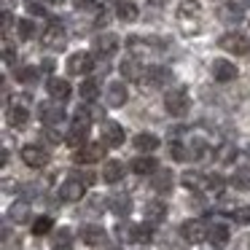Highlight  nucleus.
I'll list each match as a JSON object with an SVG mask.
<instances>
[{"instance_id":"37998d69","label":"nucleus","mask_w":250,"mask_h":250,"mask_svg":"<svg viewBox=\"0 0 250 250\" xmlns=\"http://www.w3.org/2000/svg\"><path fill=\"white\" fill-rule=\"evenodd\" d=\"M234 218H237L239 223H250V205H242L234 210Z\"/></svg>"},{"instance_id":"f257e3e1","label":"nucleus","mask_w":250,"mask_h":250,"mask_svg":"<svg viewBox=\"0 0 250 250\" xmlns=\"http://www.w3.org/2000/svg\"><path fill=\"white\" fill-rule=\"evenodd\" d=\"M92 121H94V116L89 113L86 108L76 110V116H73V126H70V132H67V146H70V148L86 146L89 129H92Z\"/></svg>"},{"instance_id":"c03bdc74","label":"nucleus","mask_w":250,"mask_h":250,"mask_svg":"<svg viewBox=\"0 0 250 250\" xmlns=\"http://www.w3.org/2000/svg\"><path fill=\"white\" fill-rule=\"evenodd\" d=\"M27 11L33 14V17H46V8H43V6H38L35 0H27Z\"/></svg>"},{"instance_id":"2eb2a0df","label":"nucleus","mask_w":250,"mask_h":250,"mask_svg":"<svg viewBox=\"0 0 250 250\" xmlns=\"http://www.w3.org/2000/svg\"><path fill=\"white\" fill-rule=\"evenodd\" d=\"M119 46H121V41H119V35H113V33H100L97 38H94V51H97L100 57H113L116 51H119Z\"/></svg>"},{"instance_id":"4468645a","label":"nucleus","mask_w":250,"mask_h":250,"mask_svg":"<svg viewBox=\"0 0 250 250\" xmlns=\"http://www.w3.org/2000/svg\"><path fill=\"white\" fill-rule=\"evenodd\" d=\"M237 76H239L237 65H231L229 60H215L212 62V78H215L218 83H231V81H237Z\"/></svg>"},{"instance_id":"a878e982","label":"nucleus","mask_w":250,"mask_h":250,"mask_svg":"<svg viewBox=\"0 0 250 250\" xmlns=\"http://www.w3.org/2000/svg\"><path fill=\"white\" fill-rule=\"evenodd\" d=\"M73 242H76L73 229H67V226L57 229V234H54V250H73Z\"/></svg>"},{"instance_id":"8fccbe9b","label":"nucleus","mask_w":250,"mask_h":250,"mask_svg":"<svg viewBox=\"0 0 250 250\" xmlns=\"http://www.w3.org/2000/svg\"><path fill=\"white\" fill-rule=\"evenodd\" d=\"M151 3H167V0H151Z\"/></svg>"},{"instance_id":"412c9836","label":"nucleus","mask_w":250,"mask_h":250,"mask_svg":"<svg viewBox=\"0 0 250 250\" xmlns=\"http://www.w3.org/2000/svg\"><path fill=\"white\" fill-rule=\"evenodd\" d=\"M108 205H110V212H113L116 218H129V212H132V199L126 194H113L108 199Z\"/></svg>"},{"instance_id":"423d86ee","label":"nucleus","mask_w":250,"mask_h":250,"mask_svg":"<svg viewBox=\"0 0 250 250\" xmlns=\"http://www.w3.org/2000/svg\"><path fill=\"white\" fill-rule=\"evenodd\" d=\"M180 237L186 239V242L191 245H202L205 239H210V226H207L205 221H186L183 226H180Z\"/></svg>"},{"instance_id":"b1692460","label":"nucleus","mask_w":250,"mask_h":250,"mask_svg":"<svg viewBox=\"0 0 250 250\" xmlns=\"http://www.w3.org/2000/svg\"><path fill=\"white\" fill-rule=\"evenodd\" d=\"M159 146H162V143H159V137L151 135V132H140V135H135V148L140 153H153Z\"/></svg>"},{"instance_id":"f03ea898","label":"nucleus","mask_w":250,"mask_h":250,"mask_svg":"<svg viewBox=\"0 0 250 250\" xmlns=\"http://www.w3.org/2000/svg\"><path fill=\"white\" fill-rule=\"evenodd\" d=\"M199 17H202V6H199V0H183L178 8V19L180 24H183V30L188 35L199 33Z\"/></svg>"},{"instance_id":"09e8293b","label":"nucleus","mask_w":250,"mask_h":250,"mask_svg":"<svg viewBox=\"0 0 250 250\" xmlns=\"http://www.w3.org/2000/svg\"><path fill=\"white\" fill-rule=\"evenodd\" d=\"M43 3H49V6H62L65 0H43Z\"/></svg>"},{"instance_id":"a19ab883","label":"nucleus","mask_w":250,"mask_h":250,"mask_svg":"<svg viewBox=\"0 0 250 250\" xmlns=\"http://www.w3.org/2000/svg\"><path fill=\"white\" fill-rule=\"evenodd\" d=\"M17 30H19V38L22 41H30L35 35V24H33V19H22V22L17 24Z\"/></svg>"},{"instance_id":"1a4fd4ad","label":"nucleus","mask_w":250,"mask_h":250,"mask_svg":"<svg viewBox=\"0 0 250 250\" xmlns=\"http://www.w3.org/2000/svg\"><path fill=\"white\" fill-rule=\"evenodd\" d=\"M143 81L153 89H162V86H167V83H172V70L164 67V65H151V67L143 70Z\"/></svg>"},{"instance_id":"dca6fc26","label":"nucleus","mask_w":250,"mask_h":250,"mask_svg":"<svg viewBox=\"0 0 250 250\" xmlns=\"http://www.w3.org/2000/svg\"><path fill=\"white\" fill-rule=\"evenodd\" d=\"M126 140L124 129H121V124H116V121H105L103 124V143L108 148H121Z\"/></svg>"},{"instance_id":"72a5a7b5","label":"nucleus","mask_w":250,"mask_h":250,"mask_svg":"<svg viewBox=\"0 0 250 250\" xmlns=\"http://www.w3.org/2000/svg\"><path fill=\"white\" fill-rule=\"evenodd\" d=\"M121 76L129 78V81H143V67L135 60H124L121 62Z\"/></svg>"},{"instance_id":"2f4dec72","label":"nucleus","mask_w":250,"mask_h":250,"mask_svg":"<svg viewBox=\"0 0 250 250\" xmlns=\"http://www.w3.org/2000/svg\"><path fill=\"white\" fill-rule=\"evenodd\" d=\"M78 94H81L86 103H94V100L100 97V81L97 78H86V81L78 86Z\"/></svg>"},{"instance_id":"c85d7f7f","label":"nucleus","mask_w":250,"mask_h":250,"mask_svg":"<svg viewBox=\"0 0 250 250\" xmlns=\"http://www.w3.org/2000/svg\"><path fill=\"white\" fill-rule=\"evenodd\" d=\"M146 221H151V223H159V221H164V218H167V205H164V202H148L146 205Z\"/></svg>"},{"instance_id":"5701e85b","label":"nucleus","mask_w":250,"mask_h":250,"mask_svg":"<svg viewBox=\"0 0 250 250\" xmlns=\"http://www.w3.org/2000/svg\"><path fill=\"white\" fill-rule=\"evenodd\" d=\"M180 183H183L188 191L199 194V191H207V175H202V172H183Z\"/></svg>"},{"instance_id":"0eeeda50","label":"nucleus","mask_w":250,"mask_h":250,"mask_svg":"<svg viewBox=\"0 0 250 250\" xmlns=\"http://www.w3.org/2000/svg\"><path fill=\"white\" fill-rule=\"evenodd\" d=\"M86 178H78V175H70L65 183L60 186V199L62 202H81L83 194H86Z\"/></svg>"},{"instance_id":"9b49d317","label":"nucleus","mask_w":250,"mask_h":250,"mask_svg":"<svg viewBox=\"0 0 250 250\" xmlns=\"http://www.w3.org/2000/svg\"><path fill=\"white\" fill-rule=\"evenodd\" d=\"M126 100H129L126 83L124 81H110L108 89H105V103H108V108H121V105H126Z\"/></svg>"},{"instance_id":"a18cd8bd","label":"nucleus","mask_w":250,"mask_h":250,"mask_svg":"<svg viewBox=\"0 0 250 250\" xmlns=\"http://www.w3.org/2000/svg\"><path fill=\"white\" fill-rule=\"evenodd\" d=\"M234 250H250V234H242V237L234 242Z\"/></svg>"},{"instance_id":"4c0bfd02","label":"nucleus","mask_w":250,"mask_h":250,"mask_svg":"<svg viewBox=\"0 0 250 250\" xmlns=\"http://www.w3.org/2000/svg\"><path fill=\"white\" fill-rule=\"evenodd\" d=\"M169 153H172L175 162H186V159H188V146L175 140V143H169Z\"/></svg>"},{"instance_id":"79ce46f5","label":"nucleus","mask_w":250,"mask_h":250,"mask_svg":"<svg viewBox=\"0 0 250 250\" xmlns=\"http://www.w3.org/2000/svg\"><path fill=\"white\" fill-rule=\"evenodd\" d=\"M234 156H237V148H234V146H229V143H226V146H221V151H218L215 153V159H218V162H231V159Z\"/></svg>"},{"instance_id":"f704fd0d","label":"nucleus","mask_w":250,"mask_h":250,"mask_svg":"<svg viewBox=\"0 0 250 250\" xmlns=\"http://www.w3.org/2000/svg\"><path fill=\"white\" fill-rule=\"evenodd\" d=\"M51 229H54V221H51L49 215H41V218H35L33 221V229L30 231L35 234V237H43V234H49Z\"/></svg>"},{"instance_id":"6ab92c4d","label":"nucleus","mask_w":250,"mask_h":250,"mask_svg":"<svg viewBox=\"0 0 250 250\" xmlns=\"http://www.w3.org/2000/svg\"><path fill=\"white\" fill-rule=\"evenodd\" d=\"M24 97H19V103H14L11 108H8V124L11 126H24L30 121V108L27 103H22Z\"/></svg>"},{"instance_id":"c9c22d12","label":"nucleus","mask_w":250,"mask_h":250,"mask_svg":"<svg viewBox=\"0 0 250 250\" xmlns=\"http://www.w3.org/2000/svg\"><path fill=\"white\" fill-rule=\"evenodd\" d=\"M231 186H234V188H239V191H248L250 188V169L248 167L237 169L234 178H231Z\"/></svg>"},{"instance_id":"6e6552de","label":"nucleus","mask_w":250,"mask_h":250,"mask_svg":"<svg viewBox=\"0 0 250 250\" xmlns=\"http://www.w3.org/2000/svg\"><path fill=\"white\" fill-rule=\"evenodd\" d=\"M94 70V57L89 51H78V54L67 57V73L70 76H89Z\"/></svg>"},{"instance_id":"49530a36","label":"nucleus","mask_w":250,"mask_h":250,"mask_svg":"<svg viewBox=\"0 0 250 250\" xmlns=\"http://www.w3.org/2000/svg\"><path fill=\"white\" fill-rule=\"evenodd\" d=\"M43 137H49L51 143H62V135L54 129V126H46V132H43Z\"/></svg>"},{"instance_id":"3c124183","label":"nucleus","mask_w":250,"mask_h":250,"mask_svg":"<svg viewBox=\"0 0 250 250\" xmlns=\"http://www.w3.org/2000/svg\"><path fill=\"white\" fill-rule=\"evenodd\" d=\"M245 6H250V0H245Z\"/></svg>"},{"instance_id":"7c9ffc66","label":"nucleus","mask_w":250,"mask_h":250,"mask_svg":"<svg viewBox=\"0 0 250 250\" xmlns=\"http://www.w3.org/2000/svg\"><path fill=\"white\" fill-rule=\"evenodd\" d=\"M8 221H14V223H27V221H30V205H27V202H14L11 210H8Z\"/></svg>"},{"instance_id":"20e7f679","label":"nucleus","mask_w":250,"mask_h":250,"mask_svg":"<svg viewBox=\"0 0 250 250\" xmlns=\"http://www.w3.org/2000/svg\"><path fill=\"white\" fill-rule=\"evenodd\" d=\"M218 46H221L223 51H229V54H234V57L250 54V38L245 33H226V35H221Z\"/></svg>"},{"instance_id":"de8ad7c7","label":"nucleus","mask_w":250,"mask_h":250,"mask_svg":"<svg viewBox=\"0 0 250 250\" xmlns=\"http://www.w3.org/2000/svg\"><path fill=\"white\" fill-rule=\"evenodd\" d=\"M14 57H17V54L11 51V46H8V41H3V60H6V65H11V62H14Z\"/></svg>"},{"instance_id":"aec40b11","label":"nucleus","mask_w":250,"mask_h":250,"mask_svg":"<svg viewBox=\"0 0 250 250\" xmlns=\"http://www.w3.org/2000/svg\"><path fill=\"white\" fill-rule=\"evenodd\" d=\"M129 169L135 175H156V169H159V162L153 156H137V159H132L129 162Z\"/></svg>"},{"instance_id":"c756f323","label":"nucleus","mask_w":250,"mask_h":250,"mask_svg":"<svg viewBox=\"0 0 250 250\" xmlns=\"http://www.w3.org/2000/svg\"><path fill=\"white\" fill-rule=\"evenodd\" d=\"M153 191H159V194H169L172 191V169H156Z\"/></svg>"},{"instance_id":"9d476101","label":"nucleus","mask_w":250,"mask_h":250,"mask_svg":"<svg viewBox=\"0 0 250 250\" xmlns=\"http://www.w3.org/2000/svg\"><path fill=\"white\" fill-rule=\"evenodd\" d=\"M105 148L103 143H86V146L76 148V162L78 164H100V159L105 156Z\"/></svg>"},{"instance_id":"e433bc0d","label":"nucleus","mask_w":250,"mask_h":250,"mask_svg":"<svg viewBox=\"0 0 250 250\" xmlns=\"http://www.w3.org/2000/svg\"><path fill=\"white\" fill-rule=\"evenodd\" d=\"M14 76H17V81H19V83H33L35 78H38V67H33V65L19 67V70L14 73Z\"/></svg>"},{"instance_id":"393cba45","label":"nucleus","mask_w":250,"mask_h":250,"mask_svg":"<svg viewBox=\"0 0 250 250\" xmlns=\"http://www.w3.org/2000/svg\"><path fill=\"white\" fill-rule=\"evenodd\" d=\"M124 175H126V167L121 162H108L103 167V180L105 183H121Z\"/></svg>"},{"instance_id":"58836bf2","label":"nucleus","mask_w":250,"mask_h":250,"mask_svg":"<svg viewBox=\"0 0 250 250\" xmlns=\"http://www.w3.org/2000/svg\"><path fill=\"white\" fill-rule=\"evenodd\" d=\"M223 186H226V178H223V175H218V172H210V175H207V191H212V194H221Z\"/></svg>"},{"instance_id":"473e14b6","label":"nucleus","mask_w":250,"mask_h":250,"mask_svg":"<svg viewBox=\"0 0 250 250\" xmlns=\"http://www.w3.org/2000/svg\"><path fill=\"white\" fill-rule=\"evenodd\" d=\"M210 242L215 245V248H223V245H229V226H223V223H215V226H210Z\"/></svg>"},{"instance_id":"f8f14e48","label":"nucleus","mask_w":250,"mask_h":250,"mask_svg":"<svg viewBox=\"0 0 250 250\" xmlns=\"http://www.w3.org/2000/svg\"><path fill=\"white\" fill-rule=\"evenodd\" d=\"M38 116H41V121H43L46 126H60L62 121H65V110H62V105H57V100H54V103H43V105H41Z\"/></svg>"},{"instance_id":"4be33fe9","label":"nucleus","mask_w":250,"mask_h":250,"mask_svg":"<svg viewBox=\"0 0 250 250\" xmlns=\"http://www.w3.org/2000/svg\"><path fill=\"white\" fill-rule=\"evenodd\" d=\"M81 242L89 245V248H100V245L105 242V229L103 226H83L81 229Z\"/></svg>"},{"instance_id":"cd10ccee","label":"nucleus","mask_w":250,"mask_h":250,"mask_svg":"<svg viewBox=\"0 0 250 250\" xmlns=\"http://www.w3.org/2000/svg\"><path fill=\"white\" fill-rule=\"evenodd\" d=\"M129 239H132V242H143V245L151 242V239H153V226H151V221L132 226V229H129Z\"/></svg>"},{"instance_id":"7ed1b4c3","label":"nucleus","mask_w":250,"mask_h":250,"mask_svg":"<svg viewBox=\"0 0 250 250\" xmlns=\"http://www.w3.org/2000/svg\"><path fill=\"white\" fill-rule=\"evenodd\" d=\"M164 108H167V113L175 116V119L186 116V113H188V108H191L188 92H186V89H172V92H167V94H164Z\"/></svg>"},{"instance_id":"39448f33","label":"nucleus","mask_w":250,"mask_h":250,"mask_svg":"<svg viewBox=\"0 0 250 250\" xmlns=\"http://www.w3.org/2000/svg\"><path fill=\"white\" fill-rule=\"evenodd\" d=\"M41 43L46 46V49L51 51H62L67 46V33L65 27H62V22H51L49 27L43 30V35H41Z\"/></svg>"},{"instance_id":"bb28decb","label":"nucleus","mask_w":250,"mask_h":250,"mask_svg":"<svg viewBox=\"0 0 250 250\" xmlns=\"http://www.w3.org/2000/svg\"><path fill=\"white\" fill-rule=\"evenodd\" d=\"M116 17H119L121 22H135V19L140 17V8H137L135 3H129V0H121V3H116Z\"/></svg>"},{"instance_id":"a211bd4d","label":"nucleus","mask_w":250,"mask_h":250,"mask_svg":"<svg viewBox=\"0 0 250 250\" xmlns=\"http://www.w3.org/2000/svg\"><path fill=\"white\" fill-rule=\"evenodd\" d=\"M46 92H49V97L51 100H57V103H65L67 97H70V83L65 81V78H49V83H46Z\"/></svg>"},{"instance_id":"f3484780","label":"nucleus","mask_w":250,"mask_h":250,"mask_svg":"<svg viewBox=\"0 0 250 250\" xmlns=\"http://www.w3.org/2000/svg\"><path fill=\"white\" fill-rule=\"evenodd\" d=\"M218 19H221L223 24H239L245 19V11H242V6H237V3H221L218 6Z\"/></svg>"},{"instance_id":"ddd939ff","label":"nucleus","mask_w":250,"mask_h":250,"mask_svg":"<svg viewBox=\"0 0 250 250\" xmlns=\"http://www.w3.org/2000/svg\"><path fill=\"white\" fill-rule=\"evenodd\" d=\"M22 162L33 169H43L46 164H49V153L41 146H24L22 148Z\"/></svg>"},{"instance_id":"ea45409f","label":"nucleus","mask_w":250,"mask_h":250,"mask_svg":"<svg viewBox=\"0 0 250 250\" xmlns=\"http://www.w3.org/2000/svg\"><path fill=\"white\" fill-rule=\"evenodd\" d=\"M105 205H108V199H103V196H92V199H89V207L83 212H86V215H103Z\"/></svg>"}]
</instances>
